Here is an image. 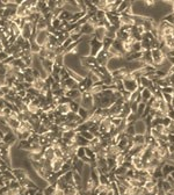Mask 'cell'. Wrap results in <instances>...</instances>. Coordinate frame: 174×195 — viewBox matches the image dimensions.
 Returning <instances> with one entry per match:
<instances>
[{
    "label": "cell",
    "instance_id": "obj_1",
    "mask_svg": "<svg viewBox=\"0 0 174 195\" xmlns=\"http://www.w3.org/2000/svg\"><path fill=\"white\" fill-rule=\"evenodd\" d=\"M80 107L85 108L86 110H88L89 113L94 110V98L89 92H84L81 94V102H80Z\"/></svg>",
    "mask_w": 174,
    "mask_h": 195
},
{
    "label": "cell",
    "instance_id": "obj_2",
    "mask_svg": "<svg viewBox=\"0 0 174 195\" xmlns=\"http://www.w3.org/2000/svg\"><path fill=\"white\" fill-rule=\"evenodd\" d=\"M151 56H152V60H153V65H154L156 69H158L167 59V57L161 52L160 49H152Z\"/></svg>",
    "mask_w": 174,
    "mask_h": 195
},
{
    "label": "cell",
    "instance_id": "obj_3",
    "mask_svg": "<svg viewBox=\"0 0 174 195\" xmlns=\"http://www.w3.org/2000/svg\"><path fill=\"white\" fill-rule=\"evenodd\" d=\"M123 85H124V91H128V92L133 93L135 91H137L138 87H139V84H138L137 80L131 77V74H129L127 78L123 80Z\"/></svg>",
    "mask_w": 174,
    "mask_h": 195
},
{
    "label": "cell",
    "instance_id": "obj_4",
    "mask_svg": "<svg viewBox=\"0 0 174 195\" xmlns=\"http://www.w3.org/2000/svg\"><path fill=\"white\" fill-rule=\"evenodd\" d=\"M113 123H111V117H106L103 120L100 121L99 123V132L100 135H107L109 134L113 129Z\"/></svg>",
    "mask_w": 174,
    "mask_h": 195
},
{
    "label": "cell",
    "instance_id": "obj_5",
    "mask_svg": "<svg viewBox=\"0 0 174 195\" xmlns=\"http://www.w3.org/2000/svg\"><path fill=\"white\" fill-rule=\"evenodd\" d=\"M49 36H50V32H49L48 29L40 30V32H36V34H35V41L41 46H44L46 44L48 40H49Z\"/></svg>",
    "mask_w": 174,
    "mask_h": 195
},
{
    "label": "cell",
    "instance_id": "obj_6",
    "mask_svg": "<svg viewBox=\"0 0 174 195\" xmlns=\"http://www.w3.org/2000/svg\"><path fill=\"white\" fill-rule=\"evenodd\" d=\"M129 74H130V71L125 66H123V67H120V69L113 71L111 72V77H113L114 80H122L123 81Z\"/></svg>",
    "mask_w": 174,
    "mask_h": 195
},
{
    "label": "cell",
    "instance_id": "obj_7",
    "mask_svg": "<svg viewBox=\"0 0 174 195\" xmlns=\"http://www.w3.org/2000/svg\"><path fill=\"white\" fill-rule=\"evenodd\" d=\"M135 131H136V134L137 135H146L149 132V128H147L146 123H145V121L143 120V119H138L135 123Z\"/></svg>",
    "mask_w": 174,
    "mask_h": 195
},
{
    "label": "cell",
    "instance_id": "obj_8",
    "mask_svg": "<svg viewBox=\"0 0 174 195\" xmlns=\"http://www.w3.org/2000/svg\"><path fill=\"white\" fill-rule=\"evenodd\" d=\"M89 46H91V54H89V56L96 57V55L102 50V42L98 41L96 38L92 37L91 41H89Z\"/></svg>",
    "mask_w": 174,
    "mask_h": 195
},
{
    "label": "cell",
    "instance_id": "obj_9",
    "mask_svg": "<svg viewBox=\"0 0 174 195\" xmlns=\"http://www.w3.org/2000/svg\"><path fill=\"white\" fill-rule=\"evenodd\" d=\"M60 88H63L65 92L70 89H78V83L72 78H67L66 80L60 81Z\"/></svg>",
    "mask_w": 174,
    "mask_h": 195
},
{
    "label": "cell",
    "instance_id": "obj_10",
    "mask_svg": "<svg viewBox=\"0 0 174 195\" xmlns=\"http://www.w3.org/2000/svg\"><path fill=\"white\" fill-rule=\"evenodd\" d=\"M138 62L144 65V66H154L153 65V60H152L151 50L142 52V57H141V59L138 60Z\"/></svg>",
    "mask_w": 174,
    "mask_h": 195
},
{
    "label": "cell",
    "instance_id": "obj_11",
    "mask_svg": "<svg viewBox=\"0 0 174 195\" xmlns=\"http://www.w3.org/2000/svg\"><path fill=\"white\" fill-rule=\"evenodd\" d=\"M95 58H96V62H98L99 66H105V67H107L108 62H109V58H108V55H107V51L102 49V50L96 55Z\"/></svg>",
    "mask_w": 174,
    "mask_h": 195
},
{
    "label": "cell",
    "instance_id": "obj_12",
    "mask_svg": "<svg viewBox=\"0 0 174 195\" xmlns=\"http://www.w3.org/2000/svg\"><path fill=\"white\" fill-rule=\"evenodd\" d=\"M64 159L63 158H58L55 157L52 160H51V168H52V172L54 173H59L62 171V167L64 165Z\"/></svg>",
    "mask_w": 174,
    "mask_h": 195
},
{
    "label": "cell",
    "instance_id": "obj_13",
    "mask_svg": "<svg viewBox=\"0 0 174 195\" xmlns=\"http://www.w3.org/2000/svg\"><path fill=\"white\" fill-rule=\"evenodd\" d=\"M46 87V79L43 78H35L33 80L32 83V88L33 89H35L37 92H41L42 89H44Z\"/></svg>",
    "mask_w": 174,
    "mask_h": 195
},
{
    "label": "cell",
    "instance_id": "obj_14",
    "mask_svg": "<svg viewBox=\"0 0 174 195\" xmlns=\"http://www.w3.org/2000/svg\"><path fill=\"white\" fill-rule=\"evenodd\" d=\"M55 157H56L55 149L52 148V146H50V145L46 146V148H44V151H43V158L46 159V160H50L51 162Z\"/></svg>",
    "mask_w": 174,
    "mask_h": 195
},
{
    "label": "cell",
    "instance_id": "obj_15",
    "mask_svg": "<svg viewBox=\"0 0 174 195\" xmlns=\"http://www.w3.org/2000/svg\"><path fill=\"white\" fill-rule=\"evenodd\" d=\"M106 32H107V29L105 27H98L95 28V30H94V34H93V37L96 38L98 41L102 42L103 41V38L106 37Z\"/></svg>",
    "mask_w": 174,
    "mask_h": 195
},
{
    "label": "cell",
    "instance_id": "obj_16",
    "mask_svg": "<svg viewBox=\"0 0 174 195\" xmlns=\"http://www.w3.org/2000/svg\"><path fill=\"white\" fill-rule=\"evenodd\" d=\"M94 30H95V28L93 27V26H91L88 22H86L84 26H81V34H83V36H93Z\"/></svg>",
    "mask_w": 174,
    "mask_h": 195
},
{
    "label": "cell",
    "instance_id": "obj_17",
    "mask_svg": "<svg viewBox=\"0 0 174 195\" xmlns=\"http://www.w3.org/2000/svg\"><path fill=\"white\" fill-rule=\"evenodd\" d=\"M29 46H30V51H32L33 55H38V52L41 50L42 46L35 41V36L32 37L30 40H29Z\"/></svg>",
    "mask_w": 174,
    "mask_h": 195
},
{
    "label": "cell",
    "instance_id": "obj_18",
    "mask_svg": "<svg viewBox=\"0 0 174 195\" xmlns=\"http://www.w3.org/2000/svg\"><path fill=\"white\" fill-rule=\"evenodd\" d=\"M133 143L135 146H141L143 148L145 145V135H135L133 137Z\"/></svg>",
    "mask_w": 174,
    "mask_h": 195
},
{
    "label": "cell",
    "instance_id": "obj_19",
    "mask_svg": "<svg viewBox=\"0 0 174 195\" xmlns=\"http://www.w3.org/2000/svg\"><path fill=\"white\" fill-rule=\"evenodd\" d=\"M41 60H42V66H43L44 71L50 76V74L52 73V70H54V65H55V63L49 59H41Z\"/></svg>",
    "mask_w": 174,
    "mask_h": 195
},
{
    "label": "cell",
    "instance_id": "obj_20",
    "mask_svg": "<svg viewBox=\"0 0 174 195\" xmlns=\"http://www.w3.org/2000/svg\"><path fill=\"white\" fill-rule=\"evenodd\" d=\"M173 171H174V165L173 164H171V162H166L165 164L161 166V172H163V176H164V178L167 176H170Z\"/></svg>",
    "mask_w": 174,
    "mask_h": 195
},
{
    "label": "cell",
    "instance_id": "obj_21",
    "mask_svg": "<svg viewBox=\"0 0 174 195\" xmlns=\"http://www.w3.org/2000/svg\"><path fill=\"white\" fill-rule=\"evenodd\" d=\"M6 120V123H7V125H8V128L12 131H15V130L18 129L19 127H20V121L19 120H14V119H9V117H7V119H5Z\"/></svg>",
    "mask_w": 174,
    "mask_h": 195
},
{
    "label": "cell",
    "instance_id": "obj_22",
    "mask_svg": "<svg viewBox=\"0 0 174 195\" xmlns=\"http://www.w3.org/2000/svg\"><path fill=\"white\" fill-rule=\"evenodd\" d=\"M78 132L76 130H66L64 132H62V138L63 139H76Z\"/></svg>",
    "mask_w": 174,
    "mask_h": 195
},
{
    "label": "cell",
    "instance_id": "obj_23",
    "mask_svg": "<svg viewBox=\"0 0 174 195\" xmlns=\"http://www.w3.org/2000/svg\"><path fill=\"white\" fill-rule=\"evenodd\" d=\"M141 97H142V102H145V103H146V102L153 97V94H152L147 88H144L142 92H141Z\"/></svg>",
    "mask_w": 174,
    "mask_h": 195
},
{
    "label": "cell",
    "instance_id": "obj_24",
    "mask_svg": "<svg viewBox=\"0 0 174 195\" xmlns=\"http://www.w3.org/2000/svg\"><path fill=\"white\" fill-rule=\"evenodd\" d=\"M165 46H167L171 51L174 50V36H166L163 43Z\"/></svg>",
    "mask_w": 174,
    "mask_h": 195
},
{
    "label": "cell",
    "instance_id": "obj_25",
    "mask_svg": "<svg viewBox=\"0 0 174 195\" xmlns=\"http://www.w3.org/2000/svg\"><path fill=\"white\" fill-rule=\"evenodd\" d=\"M76 143H77V145H78V148H79V146H84V148H85V146H87V145H88V143H89V142H88V141H86V139L84 138V137L80 134H78V135H77V137H76Z\"/></svg>",
    "mask_w": 174,
    "mask_h": 195
},
{
    "label": "cell",
    "instance_id": "obj_26",
    "mask_svg": "<svg viewBox=\"0 0 174 195\" xmlns=\"http://www.w3.org/2000/svg\"><path fill=\"white\" fill-rule=\"evenodd\" d=\"M124 162H125V154L124 153H120L119 156L115 158V165H116V167L123 166Z\"/></svg>",
    "mask_w": 174,
    "mask_h": 195
},
{
    "label": "cell",
    "instance_id": "obj_27",
    "mask_svg": "<svg viewBox=\"0 0 174 195\" xmlns=\"http://www.w3.org/2000/svg\"><path fill=\"white\" fill-rule=\"evenodd\" d=\"M130 5H131V2H129V1H121V4H120L119 8H117V11H116V13L119 14V15H121L125 9L128 8Z\"/></svg>",
    "mask_w": 174,
    "mask_h": 195
},
{
    "label": "cell",
    "instance_id": "obj_28",
    "mask_svg": "<svg viewBox=\"0 0 174 195\" xmlns=\"http://www.w3.org/2000/svg\"><path fill=\"white\" fill-rule=\"evenodd\" d=\"M78 115L83 119L84 121H87V119L89 117V115H91V113L88 110H86L85 108H83V107H80L78 109Z\"/></svg>",
    "mask_w": 174,
    "mask_h": 195
},
{
    "label": "cell",
    "instance_id": "obj_29",
    "mask_svg": "<svg viewBox=\"0 0 174 195\" xmlns=\"http://www.w3.org/2000/svg\"><path fill=\"white\" fill-rule=\"evenodd\" d=\"M124 134L128 135L129 137H133L135 135H136V131H135V125L133 124H128L127 125V128L124 130Z\"/></svg>",
    "mask_w": 174,
    "mask_h": 195
},
{
    "label": "cell",
    "instance_id": "obj_30",
    "mask_svg": "<svg viewBox=\"0 0 174 195\" xmlns=\"http://www.w3.org/2000/svg\"><path fill=\"white\" fill-rule=\"evenodd\" d=\"M55 65L59 66V67H65V56L58 55L55 59Z\"/></svg>",
    "mask_w": 174,
    "mask_h": 195
},
{
    "label": "cell",
    "instance_id": "obj_31",
    "mask_svg": "<svg viewBox=\"0 0 174 195\" xmlns=\"http://www.w3.org/2000/svg\"><path fill=\"white\" fill-rule=\"evenodd\" d=\"M145 107H146V103L145 102H139V105H138V108H137V111H136V115L141 119L143 115V113L145 110Z\"/></svg>",
    "mask_w": 174,
    "mask_h": 195
},
{
    "label": "cell",
    "instance_id": "obj_32",
    "mask_svg": "<svg viewBox=\"0 0 174 195\" xmlns=\"http://www.w3.org/2000/svg\"><path fill=\"white\" fill-rule=\"evenodd\" d=\"M80 135L83 136L84 138L86 139V141H88V142H91L92 139L94 138V136H93V134H92L89 130H86V131H83V132H80Z\"/></svg>",
    "mask_w": 174,
    "mask_h": 195
},
{
    "label": "cell",
    "instance_id": "obj_33",
    "mask_svg": "<svg viewBox=\"0 0 174 195\" xmlns=\"http://www.w3.org/2000/svg\"><path fill=\"white\" fill-rule=\"evenodd\" d=\"M95 16H96V19H98V20H100V21H103V20L107 18V13H106L105 11H96Z\"/></svg>",
    "mask_w": 174,
    "mask_h": 195
},
{
    "label": "cell",
    "instance_id": "obj_34",
    "mask_svg": "<svg viewBox=\"0 0 174 195\" xmlns=\"http://www.w3.org/2000/svg\"><path fill=\"white\" fill-rule=\"evenodd\" d=\"M85 148H86V146H85ZM85 148H84V146H79L78 150H77V157H78L79 159H81L83 157H85V156H86Z\"/></svg>",
    "mask_w": 174,
    "mask_h": 195
},
{
    "label": "cell",
    "instance_id": "obj_35",
    "mask_svg": "<svg viewBox=\"0 0 174 195\" xmlns=\"http://www.w3.org/2000/svg\"><path fill=\"white\" fill-rule=\"evenodd\" d=\"M163 99L165 100L167 103H172L173 101V94H167V93H163Z\"/></svg>",
    "mask_w": 174,
    "mask_h": 195
},
{
    "label": "cell",
    "instance_id": "obj_36",
    "mask_svg": "<svg viewBox=\"0 0 174 195\" xmlns=\"http://www.w3.org/2000/svg\"><path fill=\"white\" fill-rule=\"evenodd\" d=\"M52 195H65V189H60V188H56L55 187V192Z\"/></svg>",
    "mask_w": 174,
    "mask_h": 195
},
{
    "label": "cell",
    "instance_id": "obj_37",
    "mask_svg": "<svg viewBox=\"0 0 174 195\" xmlns=\"http://www.w3.org/2000/svg\"><path fill=\"white\" fill-rule=\"evenodd\" d=\"M167 151H168V153H170V154L174 153V143H168V144H167Z\"/></svg>",
    "mask_w": 174,
    "mask_h": 195
},
{
    "label": "cell",
    "instance_id": "obj_38",
    "mask_svg": "<svg viewBox=\"0 0 174 195\" xmlns=\"http://www.w3.org/2000/svg\"><path fill=\"white\" fill-rule=\"evenodd\" d=\"M167 117H170L171 120H174V108L172 106H171L170 110L167 113Z\"/></svg>",
    "mask_w": 174,
    "mask_h": 195
},
{
    "label": "cell",
    "instance_id": "obj_39",
    "mask_svg": "<svg viewBox=\"0 0 174 195\" xmlns=\"http://www.w3.org/2000/svg\"><path fill=\"white\" fill-rule=\"evenodd\" d=\"M108 192H109V190H108V189L102 190V192H100V193H99V194H98V195H108Z\"/></svg>",
    "mask_w": 174,
    "mask_h": 195
},
{
    "label": "cell",
    "instance_id": "obj_40",
    "mask_svg": "<svg viewBox=\"0 0 174 195\" xmlns=\"http://www.w3.org/2000/svg\"><path fill=\"white\" fill-rule=\"evenodd\" d=\"M173 98H174V93H173Z\"/></svg>",
    "mask_w": 174,
    "mask_h": 195
}]
</instances>
